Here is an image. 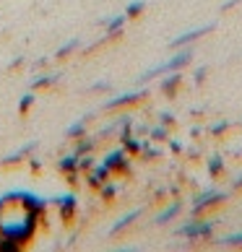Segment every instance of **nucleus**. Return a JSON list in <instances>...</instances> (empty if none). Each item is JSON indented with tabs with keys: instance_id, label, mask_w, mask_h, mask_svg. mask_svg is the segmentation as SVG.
I'll return each instance as SVG.
<instances>
[{
	"instance_id": "obj_1",
	"label": "nucleus",
	"mask_w": 242,
	"mask_h": 252,
	"mask_svg": "<svg viewBox=\"0 0 242 252\" xmlns=\"http://www.w3.org/2000/svg\"><path fill=\"white\" fill-rule=\"evenodd\" d=\"M193 50H180L174 58H170L167 63H162V65H156V68H151V70H146L143 76H141V83L143 81H148V78H154V76H159V73H172V70H182L185 65H188L190 60H193Z\"/></svg>"
},
{
	"instance_id": "obj_2",
	"label": "nucleus",
	"mask_w": 242,
	"mask_h": 252,
	"mask_svg": "<svg viewBox=\"0 0 242 252\" xmlns=\"http://www.w3.org/2000/svg\"><path fill=\"white\" fill-rule=\"evenodd\" d=\"M213 221H190L177 229V237H190V239H208L213 234Z\"/></svg>"
},
{
	"instance_id": "obj_3",
	"label": "nucleus",
	"mask_w": 242,
	"mask_h": 252,
	"mask_svg": "<svg viewBox=\"0 0 242 252\" xmlns=\"http://www.w3.org/2000/svg\"><path fill=\"white\" fill-rule=\"evenodd\" d=\"M216 29V24H206V26H201V29H190V32H185V34H180V36H174V39L170 42V47H185V44H190V42H195L198 36H203V34H208V32H213Z\"/></svg>"
},
{
	"instance_id": "obj_4",
	"label": "nucleus",
	"mask_w": 242,
	"mask_h": 252,
	"mask_svg": "<svg viewBox=\"0 0 242 252\" xmlns=\"http://www.w3.org/2000/svg\"><path fill=\"white\" fill-rule=\"evenodd\" d=\"M102 164H104L109 172H115V169H117V172H130L128 158H125V148H117V151H112Z\"/></svg>"
},
{
	"instance_id": "obj_5",
	"label": "nucleus",
	"mask_w": 242,
	"mask_h": 252,
	"mask_svg": "<svg viewBox=\"0 0 242 252\" xmlns=\"http://www.w3.org/2000/svg\"><path fill=\"white\" fill-rule=\"evenodd\" d=\"M146 96V91H136V94H123V96H117V99H109L104 109H117V107H125V104H136V101H141Z\"/></svg>"
},
{
	"instance_id": "obj_6",
	"label": "nucleus",
	"mask_w": 242,
	"mask_h": 252,
	"mask_svg": "<svg viewBox=\"0 0 242 252\" xmlns=\"http://www.w3.org/2000/svg\"><path fill=\"white\" fill-rule=\"evenodd\" d=\"M229 198V192H221V190H216L211 195V198L206 200V203H201V205H193V216H198V213H203L206 208H211V205H219V203H224Z\"/></svg>"
},
{
	"instance_id": "obj_7",
	"label": "nucleus",
	"mask_w": 242,
	"mask_h": 252,
	"mask_svg": "<svg viewBox=\"0 0 242 252\" xmlns=\"http://www.w3.org/2000/svg\"><path fill=\"white\" fill-rule=\"evenodd\" d=\"M180 211H182V203H180V200H174V203L170 205V208H164V211L159 213V216H156V223H167V221H172Z\"/></svg>"
},
{
	"instance_id": "obj_8",
	"label": "nucleus",
	"mask_w": 242,
	"mask_h": 252,
	"mask_svg": "<svg viewBox=\"0 0 242 252\" xmlns=\"http://www.w3.org/2000/svg\"><path fill=\"white\" fill-rule=\"evenodd\" d=\"M107 177H109V169H107L104 164H102V166H97V169H94V174L89 177V185H91V188H102Z\"/></svg>"
},
{
	"instance_id": "obj_9",
	"label": "nucleus",
	"mask_w": 242,
	"mask_h": 252,
	"mask_svg": "<svg viewBox=\"0 0 242 252\" xmlns=\"http://www.w3.org/2000/svg\"><path fill=\"white\" fill-rule=\"evenodd\" d=\"M138 216H141V208H136V211H130V213H128V216H123V219H120V221L115 223V226H112V229H109V234H117V231H123V229L128 226V223H133V221H136Z\"/></svg>"
},
{
	"instance_id": "obj_10",
	"label": "nucleus",
	"mask_w": 242,
	"mask_h": 252,
	"mask_svg": "<svg viewBox=\"0 0 242 252\" xmlns=\"http://www.w3.org/2000/svg\"><path fill=\"white\" fill-rule=\"evenodd\" d=\"M180 83H182L180 70H172V76L167 78V81H162V91H164V94H174V89H177Z\"/></svg>"
},
{
	"instance_id": "obj_11",
	"label": "nucleus",
	"mask_w": 242,
	"mask_h": 252,
	"mask_svg": "<svg viewBox=\"0 0 242 252\" xmlns=\"http://www.w3.org/2000/svg\"><path fill=\"white\" fill-rule=\"evenodd\" d=\"M55 203L63 208V216H70L73 208H76V198L73 195H60V198H55Z\"/></svg>"
},
{
	"instance_id": "obj_12",
	"label": "nucleus",
	"mask_w": 242,
	"mask_h": 252,
	"mask_svg": "<svg viewBox=\"0 0 242 252\" xmlns=\"http://www.w3.org/2000/svg\"><path fill=\"white\" fill-rule=\"evenodd\" d=\"M60 169H63V172H76V169H78V156L70 154V156L60 158Z\"/></svg>"
},
{
	"instance_id": "obj_13",
	"label": "nucleus",
	"mask_w": 242,
	"mask_h": 252,
	"mask_svg": "<svg viewBox=\"0 0 242 252\" xmlns=\"http://www.w3.org/2000/svg\"><path fill=\"white\" fill-rule=\"evenodd\" d=\"M221 169H224V158H221V156H211L208 158V174L216 177V174H221Z\"/></svg>"
},
{
	"instance_id": "obj_14",
	"label": "nucleus",
	"mask_w": 242,
	"mask_h": 252,
	"mask_svg": "<svg viewBox=\"0 0 242 252\" xmlns=\"http://www.w3.org/2000/svg\"><path fill=\"white\" fill-rule=\"evenodd\" d=\"M125 18H128V16H117V18H112V21L107 24V36L120 34V29H123V24H125Z\"/></svg>"
},
{
	"instance_id": "obj_15",
	"label": "nucleus",
	"mask_w": 242,
	"mask_h": 252,
	"mask_svg": "<svg viewBox=\"0 0 242 252\" xmlns=\"http://www.w3.org/2000/svg\"><path fill=\"white\" fill-rule=\"evenodd\" d=\"M143 8H146L143 0H136V3H130V5L125 8V16H128V18H136V16L143 13Z\"/></svg>"
},
{
	"instance_id": "obj_16",
	"label": "nucleus",
	"mask_w": 242,
	"mask_h": 252,
	"mask_svg": "<svg viewBox=\"0 0 242 252\" xmlns=\"http://www.w3.org/2000/svg\"><path fill=\"white\" fill-rule=\"evenodd\" d=\"M221 245H224V247H242V231H240V234L224 237V239H221Z\"/></svg>"
},
{
	"instance_id": "obj_17",
	"label": "nucleus",
	"mask_w": 242,
	"mask_h": 252,
	"mask_svg": "<svg viewBox=\"0 0 242 252\" xmlns=\"http://www.w3.org/2000/svg\"><path fill=\"white\" fill-rule=\"evenodd\" d=\"M0 250H5V252H16V250H18V245H16V239L5 237V239H0Z\"/></svg>"
},
{
	"instance_id": "obj_18",
	"label": "nucleus",
	"mask_w": 242,
	"mask_h": 252,
	"mask_svg": "<svg viewBox=\"0 0 242 252\" xmlns=\"http://www.w3.org/2000/svg\"><path fill=\"white\" fill-rule=\"evenodd\" d=\"M151 138H154V141H167V127H164V125L154 127V130H151Z\"/></svg>"
},
{
	"instance_id": "obj_19",
	"label": "nucleus",
	"mask_w": 242,
	"mask_h": 252,
	"mask_svg": "<svg viewBox=\"0 0 242 252\" xmlns=\"http://www.w3.org/2000/svg\"><path fill=\"white\" fill-rule=\"evenodd\" d=\"M115 195H117V188H115V185H104V188H102V198H104V200L115 198Z\"/></svg>"
},
{
	"instance_id": "obj_20",
	"label": "nucleus",
	"mask_w": 242,
	"mask_h": 252,
	"mask_svg": "<svg viewBox=\"0 0 242 252\" xmlns=\"http://www.w3.org/2000/svg\"><path fill=\"white\" fill-rule=\"evenodd\" d=\"M83 123H86V120H81V123L70 125L68 130H65V135H81V133H83Z\"/></svg>"
},
{
	"instance_id": "obj_21",
	"label": "nucleus",
	"mask_w": 242,
	"mask_h": 252,
	"mask_svg": "<svg viewBox=\"0 0 242 252\" xmlns=\"http://www.w3.org/2000/svg\"><path fill=\"white\" fill-rule=\"evenodd\" d=\"M76 47H78V42H76V39H73V42H68L65 47H60V50H58V58H65V55H68L70 50H76Z\"/></svg>"
},
{
	"instance_id": "obj_22",
	"label": "nucleus",
	"mask_w": 242,
	"mask_h": 252,
	"mask_svg": "<svg viewBox=\"0 0 242 252\" xmlns=\"http://www.w3.org/2000/svg\"><path fill=\"white\" fill-rule=\"evenodd\" d=\"M91 146H94V141H83V143H78V148H76V156H81V154L91 151Z\"/></svg>"
},
{
	"instance_id": "obj_23",
	"label": "nucleus",
	"mask_w": 242,
	"mask_h": 252,
	"mask_svg": "<svg viewBox=\"0 0 242 252\" xmlns=\"http://www.w3.org/2000/svg\"><path fill=\"white\" fill-rule=\"evenodd\" d=\"M91 166H94V161H91L89 156H86V158H81V156H78V169H91Z\"/></svg>"
},
{
	"instance_id": "obj_24",
	"label": "nucleus",
	"mask_w": 242,
	"mask_h": 252,
	"mask_svg": "<svg viewBox=\"0 0 242 252\" xmlns=\"http://www.w3.org/2000/svg\"><path fill=\"white\" fill-rule=\"evenodd\" d=\"M32 101H34V96H32V94H29V96H24V99H21V104H18V109H21V112H26V109L32 107Z\"/></svg>"
},
{
	"instance_id": "obj_25",
	"label": "nucleus",
	"mask_w": 242,
	"mask_h": 252,
	"mask_svg": "<svg viewBox=\"0 0 242 252\" xmlns=\"http://www.w3.org/2000/svg\"><path fill=\"white\" fill-rule=\"evenodd\" d=\"M206 70H208V68H206V65H201V68H198V70H195V83H201L203 78H206Z\"/></svg>"
},
{
	"instance_id": "obj_26",
	"label": "nucleus",
	"mask_w": 242,
	"mask_h": 252,
	"mask_svg": "<svg viewBox=\"0 0 242 252\" xmlns=\"http://www.w3.org/2000/svg\"><path fill=\"white\" fill-rule=\"evenodd\" d=\"M159 117H162V125H172V123H174V117L170 115V112H162Z\"/></svg>"
},
{
	"instance_id": "obj_27",
	"label": "nucleus",
	"mask_w": 242,
	"mask_h": 252,
	"mask_svg": "<svg viewBox=\"0 0 242 252\" xmlns=\"http://www.w3.org/2000/svg\"><path fill=\"white\" fill-rule=\"evenodd\" d=\"M237 3H242V0H227V3L221 5V13H224V11H229V8H235Z\"/></svg>"
},
{
	"instance_id": "obj_28",
	"label": "nucleus",
	"mask_w": 242,
	"mask_h": 252,
	"mask_svg": "<svg viewBox=\"0 0 242 252\" xmlns=\"http://www.w3.org/2000/svg\"><path fill=\"white\" fill-rule=\"evenodd\" d=\"M224 130H227V123H219V125H213V127H211V133H216V135H219V133H224Z\"/></svg>"
},
{
	"instance_id": "obj_29",
	"label": "nucleus",
	"mask_w": 242,
	"mask_h": 252,
	"mask_svg": "<svg viewBox=\"0 0 242 252\" xmlns=\"http://www.w3.org/2000/svg\"><path fill=\"white\" fill-rule=\"evenodd\" d=\"M55 78H39V81H34V86H47V83H52Z\"/></svg>"
},
{
	"instance_id": "obj_30",
	"label": "nucleus",
	"mask_w": 242,
	"mask_h": 252,
	"mask_svg": "<svg viewBox=\"0 0 242 252\" xmlns=\"http://www.w3.org/2000/svg\"><path fill=\"white\" fill-rule=\"evenodd\" d=\"M172 151H174V154H180V151H182V143H177V141H172Z\"/></svg>"
},
{
	"instance_id": "obj_31",
	"label": "nucleus",
	"mask_w": 242,
	"mask_h": 252,
	"mask_svg": "<svg viewBox=\"0 0 242 252\" xmlns=\"http://www.w3.org/2000/svg\"><path fill=\"white\" fill-rule=\"evenodd\" d=\"M146 156H159V148H146Z\"/></svg>"
},
{
	"instance_id": "obj_32",
	"label": "nucleus",
	"mask_w": 242,
	"mask_h": 252,
	"mask_svg": "<svg viewBox=\"0 0 242 252\" xmlns=\"http://www.w3.org/2000/svg\"><path fill=\"white\" fill-rule=\"evenodd\" d=\"M240 185H242V174H240L237 180H235V188H240Z\"/></svg>"
}]
</instances>
